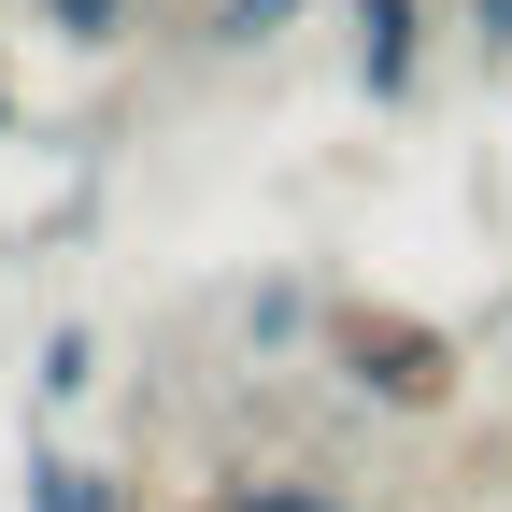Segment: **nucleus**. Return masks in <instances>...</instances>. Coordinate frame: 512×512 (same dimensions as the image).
Listing matches in <instances>:
<instances>
[{
	"instance_id": "nucleus-1",
	"label": "nucleus",
	"mask_w": 512,
	"mask_h": 512,
	"mask_svg": "<svg viewBox=\"0 0 512 512\" xmlns=\"http://www.w3.org/2000/svg\"><path fill=\"white\" fill-rule=\"evenodd\" d=\"M328 370L356 384L370 413H441V399H456V342H441L427 313H399V299H342L328 313Z\"/></svg>"
},
{
	"instance_id": "nucleus-2",
	"label": "nucleus",
	"mask_w": 512,
	"mask_h": 512,
	"mask_svg": "<svg viewBox=\"0 0 512 512\" xmlns=\"http://www.w3.org/2000/svg\"><path fill=\"white\" fill-rule=\"evenodd\" d=\"M342 29H356V86L370 100H413V72H427V0H342Z\"/></svg>"
},
{
	"instance_id": "nucleus-3",
	"label": "nucleus",
	"mask_w": 512,
	"mask_h": 512,
	"mask_svg": "<svg viewBox=\"0 0 512 512\" xmlns=\"http://www.w3.org/2000/svg\"><path fill=\"white\" fill-rule=\"evenodd\" d=\"M29 512H128V484L86 470V456H57V441H29Z\"/></svg>"
},
{
	"instance_id": "nucleus-4",
	"label": "nucleus",
	"mask_w": 512,
	"mask_h": 512,
	"mask_svg": "<svg viewBox=\"0 0 512 512\" xmlns=\"http://www.w3.org/2000/svg\"><path fill=\"white\" fill-rule=\"evenodd\" d=\"M214 512H356V498H342V484H313V470H242Z\"/></svg>"
},
{
	"instance_id": "nucleus-5",
	"label": "nucleus",
	"mask_w": 512,
	"mask_h": 512,
	"mask_svg": "<svg viewBox=\"0 0 512 512\" xmlns=\"http://www.w3.org/2000/svg\"><path fill=\"white\" fill-rule=\"evenodd\" d=\"M313 328H328L313 285H256V299H242V342H256V356H285V342H313Z\"/></svg>"
},
{
	"instance_id": "nucleus-6",
	"label": "nucleus",
	"mask_w": 512,
	"mask_h": 512,
	"mask_svg": "<svg viewBox=\"0 0 512 512\" xmlns=\"http://www.w3.org/2000/svg\"><path fill=\"white\" fill-rule=\"evenodd\" d=\"M43 29L72 43V57H114L128 29H143V0H43Z\"/></svg>"
},
{
	"instance_id": "nucleus-7",
	"label": "nucleus",
	"mask_w": 512,
	"mask_h": 512,
	"mask_svg": "<svg viewBox=\"0 0 512 512\" xmlns=\"http://www.w3.org/2000/svg\"><path fill=\"white\" fill-rule=\"evenodd\" d=\"M285 29H299V0H214V15H200V43H228V57L285 43Z\"/></svg>"
},
{
	"instance_id": "nucleus-8",
	"label": "nucleus",
	"mask_w": 512,
	"mask_h": 512,
	"mask_svg": "<svg viewBox=\"0 0 512 512\" xmlns=\"http://www.w3.org/2000/svg\"><path fill=\"white\" fill-rule=\"evenodd\" d=\"M29 384H43V399H86V384H100V342L86 328H43V370Z\"/></svg>"
},
{
	"instance_id": "nucleus-9",
	"label": "nucleus",
	"mask_w": 512,
	"mask_h": 512,
	"mask_svg": "<svg viewBox=\"0 0 512 512\" xmlns=\"http://www.w3.org/2000/svg\"><path fill=\"white\" fill-rule=\"evenodd\" d=\"M470 43H484V57H512V0H470Z\"/></svg>"
},
{
	"instance_id": "nucleus-10",
	"label": "nucleus",
	"mask_w": 512,
	"mask_h": 512,
	"mask_svg": "<svg viewBox=\"0 0 512 512\" xmlns=\"http://www.w3.org/2000/svg\"><path fill=\"white\" fill-rule=\"evenodd\" d=\"M0 128H15V86H0Z\"/></svg>"
}]
</instances>
